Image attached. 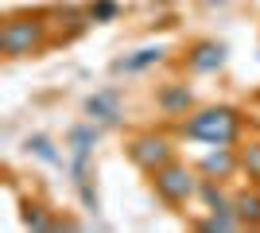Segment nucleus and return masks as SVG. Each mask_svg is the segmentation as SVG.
Instances as JSON below:
<instances>
[{"label": "nucleus", "mask_w": 260, "mask_h": 233, "mask_svg": "<svg viewBox=\"0 0 260 233\" xmlns=\"http://www.w3.org/2000/svg\"><path fill=\"white\" fill-rule=\"evenodd\" d=\"M233 214L241 218V229H260V187L233 194Z\"/></svg>", "instance_id": "6e6552de"}, {"label": "nucleus", "mask_w": 260, "mask_h": 233, "mask_svg": "<svg viewBox=\"0 0 260 233\" xmlns=\"http://www.w3.org/2000/svg\"><path fill=\"white\" fill-rule=\"evenodd\" d=\"M47 47V23L43 16H8L0 27V51L4 58H31Z\"/></svg>", "instance_id": "f03ea898"}, {"label": "nucleus", "mask_w": 260, "mask_h": 233, "mask_svg": "<svg viewBox=\"0 0 260 233\" xmlns=\"http://www.w3.org/2000/svg\"><path fill=\"white\" fill-rule=\"evenodd\" d=\"M155 109H159L163 117H190L198 105H194V93H190L183 82H167V86L155 89Z\"/></svg>", "instance_id": "39448f33"}, {"label": "nucleus", "mask_w": 260, "mask_h": 233, "mask_svg": "<svg viewBox=\"0 0 260 233\" xmlns=\"http://www.w3.org/2000/svg\"><path fill=\"white\" fill-rule=\"evenodd\" d=\"M117 12L120 8L113 4V0H98V4H89V20H93V23H109Z\"/></svg>", "instance_id": "f8f14e48"}, {"label": "nucleus", "mask_w": 260, "mask_h": 233, "mask_svg": "<svg viewBox=\"0 0 260 233\" xmlns=\"http://www.w3.org/2000/svg\"><path fill=\"white\" fill-rule=\"evenodd\" d=\"M124 152H128V159L140 167L144 175H155L159 167H167L175 159V144L163 132H132Z\"/></svg>", "instance_id": "20e7f679"}, {"label": "nucleus", "mask_w": 260, "mask_h": 233, "mask_svg": "<svg viewBox=\"0 0 260 233\" xmlns=\"http://www.w3.org/2000/svg\"><path fill=\"white\" fill-rule=\"evenodd\" d=\"M167 55V51H163V47H140V51H136V55H128V58H120L117 66V74H140V70H148V66H155V62H159V58Z\"/></svg>", "instance_id": "9d476101"}, {"label": "nucleus", "mask_w": 260, "mask_h": 233, "mask_svg": "<svg viewBox=\"0 0 260 233\" xmlns=\"http://www.w3.org/2000/svg\"><path fill=\"white\" fill-rule=\"evenodd\" d=\"M198 171H202L206 179H217V183H221V179H229L233 171H241V159H237V152H229V148H217V152H210L206 159L198 163Z\"/></svg>", "instance_id": "0eeeda50"}, {"label": "nucleus", "mask_w": 260, "mask_h": 233, "mask_svg": "<svg viewBox=\"0 0 260 233\" xmlns=\"http://www.w3.org/2000/svg\"><path fill=\"white\" fill-rule=\"evenodd\" d=\"M221 66H225V47L221 43H214V39L190 43V51H186V70L190 74H217Z\"/></svg>", "instance_id": "423d86ee"}, {"label": "nucleus", "mask_w": 260, "mask_h": 233, "mask_svg": "<svg viewBox=\"0 0 260 233\" xmlns=\"http://www.w3.org/2000/svg\"><path fill=\"white\" fill-rule=\"evenodd\" d=\"M237 159H241V175L249 179L252 187H260V140L241 144L237 148Z\"/></svg>", "instance_id": "9b49d317"}, {"label": "nucleus", "mask_w": 260, "mask_h": 233, "mask_svg": "<svg viewBox=\"0 0 260 233\" xmlns=\"http://www.w3.org/2000/svg\"><path fill=\"white\" fill-rule=\"evenodd\" d=\"M245 124L249 121L237 105H202L179 124V132L186 140H198V144H210V148H233L241 144Z\"/></svg>", "instance_id": "f257e3e1"}, {"label": "nucleus", "mask_w": 260, "mask_h": 233, "mask_svg": "<svg viewBox=\"0 0 260 233\" xmlns=\"http://www.w3.org/2000/svg\"><path fill=\"white\" fill-rule=\"evenodd\" d=\"M198 187H202V171H194V167H186V163H179V159H171L167 167H159V171L152 175L155 198H159L163 206H171V210L186 206V202L198 194Z\"/></svg>", "instance_id": "7ed1b4c3"}, {"label": "nucleus", "mask_w": 260, "mask_h": 233, "mask_svg": "<svg viewBox=\"0 0 260 233\" xmlns=\"http://www.w3.org/2000/svg\"><path fill=\"white\" fill-rule=\"evenodd\" d=\"M86 113L93 117V121L117 124L120 121V97H117V89H101V93H93V97L86 101Z\"/></svg>", "instance_id": "1a4fd4ad"}]
</instances>
